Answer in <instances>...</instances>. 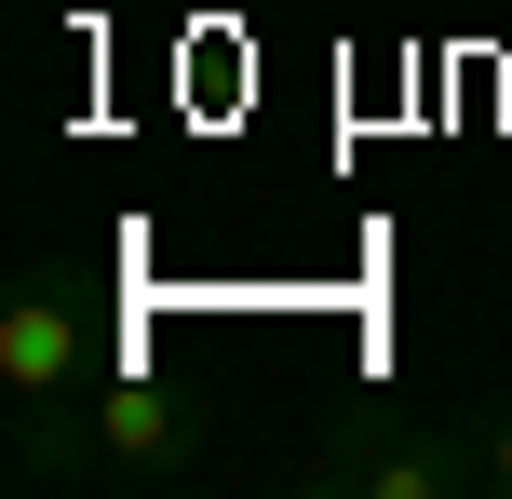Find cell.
Segmentation results:
<instances>
[{
    "label": "cell",
    "mask_w": 512,
    "mask_h": 499,
    "mask_svg": "<svg viewBox=\"0 0 512 499\" xmlns=\"http://www.w3.org/2000/svg\"><path fill=\"white\" fill-rule=\"evenodd\" d=\"M486 486H512V419H499V446H486Z\"/></svg>",
    "instance_id": "obj_4"
},
{
    "label": "cell",
    "mask_w": 512,
    "mask_h": 499,
    "mask_svg": "<svg viewBox=\"0 0 512 499\" xmlns=\"http://www.w3.org/2000/svg\"><path fill=\"white\" fill-rule=\"evenodd\" d=\"M203 459V419H189V392L176 378H149V365H95L81 378V473H189Z\"/></svg>",
    "instance_id": "obj_1"
},
{
    "label": "cell",
    "mask_w": 512,
    "mask_h": 499,
    "mask_svg": "<svg viewBox=\"0 0 512 499\" xmlns=\"http://www.w3.org/2000/svg\"><path fill=\"white\" fill-rule=\"evenodd\" d=\"M324 486H364V499H459V486H486V459H472V446H432V432H405V446H337Z\"/></svg>",
    "instance_id": "obj_3"
},
{
    "label": "cell",
    "mask_w": 512,
    "mask_h": 499,
    "mask_svg": "<svg viewBox=\"0 0 512 499\" xmlns=\"http://www.w3.org/2000/svg\"><path fill=\"white\" fill-rule=\"evenodd\" d=\"M95 311H81L68 270H14V297H0V392L14 405H81V378H95Z\"/></svg>",
    "instance_id": "obj_2"
}]
</instances>
